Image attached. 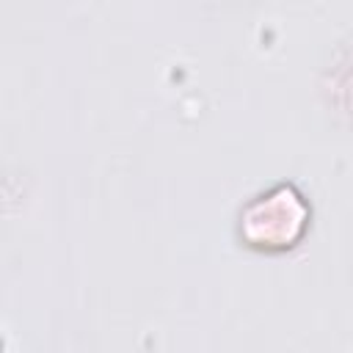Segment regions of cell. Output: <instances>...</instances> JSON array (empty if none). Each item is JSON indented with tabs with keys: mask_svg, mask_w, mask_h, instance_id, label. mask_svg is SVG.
Wrapping results in <instances>:
<instances>
[{
	"mask_svg": "<svg viewBox=\"0 0 353 353\" xmlns=\"http://www.w3.org/2000/svg\"><path fill=\"white\" fill-rule=\"evenodd\" d=\"M306 204L292 185H276L259 193L245 212H240V232L251 245L284 248L292 245L306 229Z\"/></svg>",
	"mask_w": 353,
	"mask_h": 353,
	"instance_id": "6da1fadb",
	"label": "cell"
}]
</instances>
